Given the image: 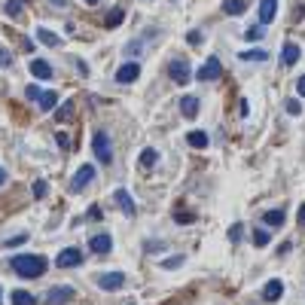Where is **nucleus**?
<instances>
[{
	"mask_svg": "<svg viewBox=\"0 0 305 305\" xmlns=\"http://www.w3.org/2000/svg\"><path fill=\"white\" fill-rule=\"evenodd\" d=\"M46 266L49 263L40 254H18V257H12V272L21 275V278H40L46 272Z\"/></svg>",
	"mask_w": 305,
	"mask_h": 305,
	"instance_id": "nucleus-1",
	"label": "nucleus"
},
{
	"mask_svg": "<svg viewBox=\"0 0 305 305\" xmlns=\"http://www.w3.org/2000/svg\"><path fill=\"white\" fill-rule=\"evenodd\" d=\"M92 150H95V159H98L101 165H110V162H113V147H110V141H107L104 131H95V134H92Z\"/></svg>",
	"mask_w": 305,
	"mask_h": 305,
	"instance_id": "nucleus-2",
	"label": "nucleus"
},
{
	"mask_svg": "<svg viewBox=\"0 0 305 305\" xmlns=\"http://www.w3.org/2000/svg\"><path fill=\"white\" fill-rule=\"evenodd\" d=\"M168 76H171L177 86H186V82H189V76H192V70H189V61H183V58H174V61H168Z\"/></svg>",
	"mask_w": 305,
	"mask_h": 305,
	"instance_id": "nucleus-3",
	"label": "nucleus"
},
{
	"mask_svg": "<svg viewBox=\"0 0 305 305\" xmlns=\"http://www.w3.org/2000/svg\"><path fill=\"white\" fill-rule=\"evenodd\" d=\"M196 76H199L202 82H214V79H220V76H223V64H220V58L211 55V58L196 70Z\"/></svg>",
	"mask_w": 305,
	"mask_h": 305,
	"instance_id": "nucleus-4",
	"label": "nucleus"
},
{
	"mask_svg": "<svg viewBox=\"0 0 305 305\" xmlns=\"http://www.w3.org/2000/svg\"><path fill=\"white\" fill-rule=\"evenodd\" d=\"M92 180H95V165H82V168L73 174V180H70V192H82Z\"/></svg>",
	"mask_w": 305,
	"mask_h": 305,
	"instance_id": "nucleus-5",
	"label": "nucleus"
},
{
	"mask_svg": "<svg viewBox=\"0 0 305 305\" xmlns=\"http://www.w3.org/2000/svg\"><path fill=\"white\" fill-rule=\"evenodd\" d=\"M55 266H58V269H73V266H82V251H76V247H64V251L55 257Z\"/></svg>",
	"mask_w": 305,
	"mask_h": 305,
	"instance_id": "nucleus-6",
	"label": "nucleus"
},
{
	"mask_svg": "<svg viewBox=\"0 0 305 305\" xmlns=\"http://www.w3.org/2000/svg\"><path fill=\"white\" fill-rule=\"evenodd\" d=\"M122 284H125L122 272H104V275H98V287L101 290H119Z\"/></svg>",
	"mask_w": 305,
	"mask_h": 305,
	"instance_id": "nucleus-7",
	"label": "nucleus"
},
{
	"mask_svg": "<svg viewBox=\"0 0 305 305\" xmlns=\"http://www.w3.org/2000/svg\"><path fill=\"white\" fill-rule=\"evenodd\" d=\"M141 76V64L137 61H125L119 70H116V82H134Z\"/></svg>",
	"mask_w": 305,
	"mask_h": 305,
	"instance_id": "nucleus-8",
	"label": "nucleus"
},
{
	"mask_svg": "<svg viewBox=\"0 0 305 305\" xmlns=\"http://www.w3.org/2000/svg\"><path fill=\"white\" fill-rule=\"evenodd\" d=\"M73 299V287H52L46 293V305H64Z\"/></svg>",
	"mask_w": 305,
	"mask_h": 305,
	"instance_id": "nucleus-9",
	"label": "nucleus"
},
{
	"mask_svg": "<svg viewBox=\"0 0 305 305\" xmlns=\"http://www.w3.org/2000/svg\"><path fill=\"white\" fill-rule=\"evenodd\" d=\"M89 251H92V254H110V251H113V238H110L107 232H101V235H92V241H89Z\"/></svg>",
	"mask_w": 305,
	"mask_h": 305,
	"instance_id": "nucleus-10",
	"label": "nucleus"
},
{
	"mask_svg": "<svg viewBox=\"0 0 305 305\" xmlns=\"http://www.w3.org/2000/svg\"><path fill=\"white\" fill-rule=\"evenodd\" d=\"M281 296H284V284H281L278 278H272V281L263 287V299H266V302H278Z\"/></svg>",
	"mask_w": 305,
	"mask_h": 305,
	"instance_id": "nucleus-11",
	"label": "nucleus"
},
{
	"mask_svg": "<svg viewBox=\"0 0 305 305\" xmlns=\"http://www.w3.org/2000/svg\"><path fill=\"white\" fill-rule=\"evenodd\" d=\"M31 73H34L37 79H52V64H49L46 58H34V61H31Z\"/></svg>",
	"mask_w": 305,
	"mask_h": 305,
	"instance_id": "nucleus-12",
	"label": "nucleus"
},
{
	"mask_svg": "<svg viewBox=\"0 0 305 305\" xmlns=\"http://www.w3.org/2000/svg\"><path fill=\"white\" fill-rule=\"evenodd\" d=\"M113 199H116V205L122 208V214H128V217H131V214L137 211V208H134V199H131L125 189H116V192H113Z\"/></svg>",
	"mask_w": 305,
	"mask_h": 305,
	"instance_id": "nucleus-13",
	"label": "nucleus"
},
{
	"mask_svg": "<svg viewBox=\"0 0 305 305\" xmlns=\"http://www.w3.org/2000/svg\"><path fill=\"white\" fill-rule=\"evenodd\" d=\"M278 12V0H260V24H269Z\"/></svg>",
	"mask_w": 305,
	"mask_h": 305,
	"instance_id": "nucleus-14",
	"label": "nucleus"
},
{
	"mask_svg": "<svg viewBox=\"0 0 305 305\" xmlns=\"http://www.w3.org/2000/svg\"><path fill=\"white\" fill-rule=\"evenodd\" d=\"M186 144H189L192 150H205V147L211 144V137H208V131H199V128H196V131L186 134Z\"/></svg>",
	"mask_w": 305,
	"mask_h": 305,
	"instance_id": "nucleus-15",
	"label": "nucleus"
},
{
	"mask_svg": "<svg viewBox=\"0 0 305 305\" xmlns=\"http://www.w3.org/2000/svg\"><path fill=\"white\" fill-rule=\"evenodd\" d=\"M180 110H183L186 119H196V116H199V98H196V95H186V98L180 101Z\"/></svg>",
	"mask_w": 305,
	"mask_h": 305,
	"instance_id": "nucleus-16",
	"label": "nucleus"
},
{
	"mask_svg": "<svg viewBox=\"0 0 305 305\" xmlns=\"http://www.w3.org/2000/svg\"><path fill=\"white\" fill-rule=\"evenodd\" d=\"M281 61L290 67V64H296L299 61V46L296 43H284V49H281Z\"/></svg>",
	"mask_w": 305,
	"mask_h": 305,
	"instance_id": "nucleus-17",
	"label": "nucleus"
},
{
	"mask_svg": "<svg viewBox=\"0 0 305 305\" xmlns=\"http://www.w3.org/2000/svg\"><path fill=\"white\" fill-rule=\"evenodd\" d=\"M244 9H247L244 0H223V12H226V15H241Z\"/></svg>",
	"mask_w": 305,
	"mask_h": 305,
	"instance_id": "nucleus-18",
	"label": "nucleus"
},
{
	"mask_svg": "<svg viewBox=\"0 0 305 305\" xmlns=\"http://www.w3.org/2000/svg\"><path fill=\"white\" fill-rule=\"evenodd\" d=\"M263 220H266V226H284L287 214H284V211H266V214H263Z\"/></svg>",
	"mask_w": 305,
	"mask_h": 305,
	"instance_id": "nucleus-19",
	"label": "nucleus"
},
{
	"mask_svg": "<svg viewBox=\"0 0 305 305\" xmlns=\"http://www.w3.org/2000/svg\"><path fill=\"white\" fill-rule=\"evenodd\" d=\"M9 299H12V305H37V299H34L27 290H12Z\"/></svg>",
	"mask_w": 305,
	"mask_h": 305,
	"instance_id": "nucleus-20",
	"label": "nucleus"
},
{
	"mask_svg": "<svg viewBox=\"0 0 305 305\" xmlns=\"http://www.w3.org/2000/svg\"><path fill=\"white\" fill-rule=\"evenodd\" d=\"M55 104H58L55 92H40V110H55Z\"/></svg>",
	"mask_w": 305,
	"mask_h": 305,
	"instance_id": "nucleus-21",
	"label": "nucleus"
},
{
	"mask_svg": "<svg viewBox=\"0 0 305 305\" xmlns=\"http://www.w3.org/2000/svg\"><path fill=\"white\" fill-rule=\"evenodd\" d=\"M122 18H125V9H119V6H116V9L104 18V24H107V27H119V24H122Z\"/></svg>",
	"mask_w": 305,
	"mask_h": 305,
	"instance_id": "nucleus-22",
	"label": "nucleus"
},
{
	"mask_svg": "<svg viewBox=\"0 0 305 305\" xmlns=\"http://www.w3.org/2000/svg\"><path fill=\"white\" fill-rule=\"evenodd\" d=\"M37 40H40L43 46H58V37H55L52 31H46V27H37Z\"/></svg>",
	"mask_w": 305,
	"mask_h": 305,
	"instance_id": "nucleus-23",
	"label": "nucleus"
},
{
	"mask_svg": "<svg viewBox=\"0 0 305 305\" xmlns=\"http://www.w3.org/2000/svg\"><path fill=\"white\" fill-rule=\"evenodd\" d=\"M266 37V24H254V27H247V34H244V40H251V43H257V40H263Z\"/></svg>",
	"mask_w": 305,
	"mask_h": 305,
	"instance_id": "nucleus-24",
	"label": "nucleus"
},
{
	"mask_svg": "<svg viewBox=\"0 0 305 305\" xmlns=\"http://www.w3.org/2000/svg\"><path fill=\"white\" fill-rule=\"evenodd\" d=\"M156 159H159V153H156L153 147H147V150L141 153V165H144V168H153V165H156Z\"/></svg>",
	"mask_w": 305,
	"mask_h": 305,
	"instance_id": "nucleus-25",
	"label": "nucleus"
},
{
	"mask_svg": "<svg viewBox=\"0 0 305 305\" xmlns=\"http://www.w3.org/2000/svg\"><path fill=\"white\" fill-rule=\"evenodd\" d=\"M269 241H272L269 229H254V244H257V247H266Z\"/></svg>",
	"mask_w": 305,
	"mask_h": 305,
	"instance_id": "nucleus-26",
	"label": "nucleus"
},
{
	"mask_svg": "<svg viewBox=\"0 0 305 305\" xmlns=\"http://www.w3.org/2000/svg\"><path fill=\"white\" fill-rule=\"evenodd\" d=\"M238 58H241V61H266V58H269V55H266V52H263V49H254V52H241V55H238Z\"/></svg>",
	"mask_w": 305,
	"mask_h": 305,
	"instance_id": "nucleus-27",
	"label": "nucleus"
},
{
	"mask_svg": "<svg viewBox=\"0 0 305 305\" xmlns=\"http://www.w3.org/2000/svg\"><path fill=\"white\" fill-rule=\"evenodd\" d=\"M6 15H12V18H18L21 15V0H6Z\"/></svg>",
	"mask_w": 305,
	"mask_h": 305,
	"instance_id": "nucleus-28",
	"label": "nucleus"
},
{
	"mask_svg": "<svg viewBox=\"0 0 305 305\" xmlns=\"http://www.w3.org/2000/svg\"><path fill=\"white\" fill-rule=\"evenodd\" d=\"M55 116H58V122H67V119H70V116H73V104H70V101H67V104H64V107H61V110H58V113H55Z\"/></svg>",
	"mask_w": 305,
	"mask_h": 305,
	"instance_id": "nucleus-29",
	"label": "nucleus"
},
{
	"mask_svg": "<svg viewBox=\"0 0 305 305\" xmlns=\"http://www.w3.org/2000/svg\"><path fill=\"white\" fill-rule=\"evenodd\" d=\"M241 232H244V226H241V223H232V229H229V241L238 244V241H241Z\"/></svg>",
	"mask_w": 305,
	"mask_h": 305,
	"instance_id": "nucleus-30",
	"label": "nucleus"
},
{
	"mask_svg": "<svg viewBox=\"0 0 305 305\" xmlns=\"http://www.w3.org/2000/svg\"><path fill=\"white\" fill-rule=\"evenodd\" d=\"M284 107H287V113H290V116H299V113H302V104H299L296 98H290V101H287Z\"/></svg>",
	"mask_w": 305,
	"mask_h": 305,
	"instance_id": "nucleus-31",
	"label": "nucleus"
},
{
	"mask_svg": "<svg viewBox=\"0 0 305 305\" xmlns=\"http://www.w3.org/2000/svg\"><path fill=\"white\" fill-rule=\"evenodd\" d=\"M174 220H177V223H196V214H189V211H177Z\"/></svg>",
	"mask_w": 305,
	"mask_h": 305,
	"instance_id": "nucleus-32",
	"label": "nucleus"
},
{
	"mask_svg": "<svg viewBox=\"0 0 305 305\" xmlns=\"http://www.w3.org/2000/svg\"><path fill=\"white\" fill-rule=\"evenodd\" d=\"M24 241H27V232H21V235H15V238H6L3 244H6V247H18V244H24Z\"/></svg>",
	"mask_w": 305,
	"mask_h": 305,
	"instance_id": "nucleus-33",
	"label": "nucleus"
},
{
	"mask_svg": "<svg viewBox=\"0 0 305 305\" xmlns=\"http://www.w3.org/2000/svg\"><path fill=\"white\" fill-rule=\"evenodd\" d=\"M12 64V52L6 46H0V67H9Z\"/></svg>",
	"mask_w": 305,
	"mask_h": 305,
	"instance_id": "nucleus-34",
	"label": "nucleus"
},
{
	"mask_svg": "<svg viewBox=\"0 0 305 305\" xmlns=\"http://www.w3.org/2000/svg\"><path fill=\"white\" fill-rule=\"evenodd\" d=\"M31 192H34V199H43V196H46V183H43V180H37V183L31 186Z\"/></svg>",
	"mask_w": 305,
	"mask_h": 305,
	"instance_id": "nucleus-35",
	"label": "nucleus"
},
{
	"mask_svg": "<svg viewBox=\"0 0 305 305\" xmlns=\"http://www.w3.org/2000/svg\"><path fill=\"white\" fill-rule=\"evenodd\" d=\"M183 266V257H171V260H162V269H177Z\"/></svg>",
	"mask_w": 305,
	"mask_h": 305,
	"instance_id": "nucleus-36",
	"label": "nucleus"
},
{
	"mask_svg": "<svg viewBox=\"0 0 305 305\" xmlns=\"http://www.w3.org/2000/svg\"><path fill=\"white\" fill-rule=\"evenodd\" d=\"M186 43H189V46H199V43H202V34H199V31H189V34H186Z\"/></svg>",
	"mask_w": 305,
	"mask_h": 305,
	"instance_id": "nucleus-37",
	"label": "nucleus"
},
{
	"mask_svg": "<svg viewBox=\"0 0 305 305\" xmlns=\"http://www.w3.org/2000/svg\"><path fill=\"white\" fill-rule=\"evenodd\" d=\"M296 92L305 98V76H299V79H296Z\"/></svg>",
	"mask_w": 305,
	"mask_h": 305,
	"instance_id": "nucleus-38",
	"label": "nucleus"
},
{
	"mask_svg": "<svg viewBox=\"0 0 305 305\" xmlns=\"http://www.w3.org/2000/svg\"><path fill=\"white\" fill-rule=\"evenodd\" d=\"M27 98H40V89H37V86H27Z\"/></svg>",
	"mask_w": 305,
	"mask_h": 305,
	"instance_id": "nucleus-39",
	"label": "nucleus"
},
{
	"mask_svg": "<svg viewBox=\"0 0 305 305\" xmlns=\"http://www.w3.org/2000/svg\"><path fill=\"white\" fill-rule=\"evenodd\" d=\"M299 223H302V226H305V205H302V208H299Z\"/></svg>",
	"mask_w": 305,
	"mask_h": 305,
	"instance_id": "nucleus-40",
	"label": "nucleus"
},
{
	"mask_svg": "<svg viewBox=\"0 0 305 305\" xmlns=\"http://www.w3.org/2000/svg\"><path fill=\"white\" fill-rule=\"evenodd\" d=\"M3 183H6V171L0 168V186H3Z\"/></svg>",
	"mask_w": 305,
	"mask_h": 305,
	"instance_id": "nucleus-41",
	"label": "nucleus"
},
{
	"mask_svg": "<svg viewBox=\"0 0 305 305\" xmlns=\"http://www.w3.org/2000/svg\"><path fill=\"white\" fill-rule=\"evenodd\" d=\"M86 3H89V6H95V3H98V0H86Z\"/></svg>",
	"mask_w": 305,
	"mask_h": 305,
	"instance_id": "nucleus-42",
	"label": "nucleus"
},
{
	"mask_svg": "<svg viewBox=\"0 0 305 305\" xmlns=\"http://www.w3.org/2000/svg\"><path fill=\"white\" fill-rule=\"evenodd\" d=\"M0 305H3V293H0Z\"/></svg>",
	"mask_w": 305,
	"mask_h": 305,
	"instance_id": "nucleus-43",
	"label": "nucleus"
}]
</instances>
